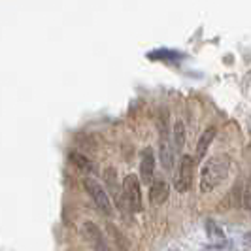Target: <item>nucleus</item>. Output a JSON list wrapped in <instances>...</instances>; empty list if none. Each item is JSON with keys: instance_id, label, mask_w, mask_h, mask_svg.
<instances>
[{"instance_id": "39448f33", "label": "nucleus", "mask_w": 251, "mask_h": 251, "mask_svg": "<svg viewBox=\"0 0 251 251\" xmlns=\"http://www.w3.org/2000/svg\"><path fill=\"white\" fill-rule=\"evenodd\" d=\"M159 157H161V164L164 170H170L174 166V151H172V144L168 138V121H166V112H163V119H161V146H159Z\"/></svg>"}, {"instance_id": "4468645a", "label": "nucleus", "mask_w": 251, "mask_h": 251, "mask_svg": "<svg viewBox=\"0 0 251 251\" xmlns=\"http://www.w3.org/2000/svg\"><path fill=\"white\" fill-rule=\"evenodd\" d=\"M248 185H250V189H251V177H250V183H248Z\"/></svg>"}, {"instance_id": "9d476101", "label": "nucleus", "mask_w": 251, "mask_h": 251, "mask_svg": "<svg viewBox=\"0 0 251 251\" xmlns=\"http://www.w3.org/2000/svg\"><path fill=\"white\" fill-rule=\"evenodd\" d=\"M104 179H106L108 189H110V193L113 195V199H115V202H117V206L121 208V206H123V195H121V191H119V187H117L115 170H113V168H106V172H104Z\"/></svg>"}, {"instance_id": "f03ea898", "label": "nucleus", "mask_w": 251, "mask_h": 251, "mask_svg": "<svg viewBox=\"0 0 251 251\" xmlns=\"http://www.w3.org/2000/svg\"><path fill=\"white\" fill-rule=\"evenodd\" d=\"M193 177H195V159L191 155H183L179 159L177 164V172L174 176V189L177 193H185L191 189L193 183Z\"/></svg>"}, {"instance_id": "f257e3e1", "label": "nucleus", "mask_w": 251, "mask_h": 251, "mask_svg": "<svg viewBox=\"0 0 251 251\" xmlns=\"http://www.w3.org/2000/svg\"><path fill=\"white\" fill-rule=\"evenodd\" d=\"M230 170V157L226 155H215L208 163L204 164L201 174V191L202 193H210L217 185H221L228 176Z\"/></svg>"}, {"instance_id": "7ed1b4c3", "label": "nucleus", "mask_w": 251, "mask_h": 251, "mask_svg": "<svg viewBox=\"0 0 251 251\" xmlns=\"http://www.w3.org/2000/svg\"><path fill=\"white\" fill-rule=\"evenodd\" d=\"M83 187L89 193V197L93 199V202L97 204V208L100 210L104 215H112L113 214V206L112 201H110V195L108 191L102 187L97 179H85L83 181Z\"/></svg>"}, {"instance_id": "f8f14e48", "label": "nucleus", "mask_w": 251, "mask_h": 251, "mask_svg": "<svg viewBox=\"0 0 251 251\" xmlns=\"http://www.w3.org/2000/svg\"><path fill=\"white\" fill-rule=\"evenodd\" d=\"M150 59L151 61H168V63H172V61H181L183 55L172 50H159L150 53Z\"/></svg>"}, {"instance_id": "9b49d317", "label": "nucleus", "mask_w": 251, "mask_h": 251, "mask_svg": "<svg viewBox=\"0 0 251 251\" xmlns=\"http://www.w3.org/2000/svg\"><path fill=\"white\" fill-rule=\"evenodd\" d=\"M68 159H70V163L74 164V166H77V168L83 170V172H93V170H95V164L91 163L85 155H81L79 151H70Z\"/></svg>"}, {"instance_id": "423d86ee", "label": "nucleus", "mask_w": 251, "mask_h": 251, "mask_svg": "<svg viewBox=\"0 0 251 251\" xmlns=\"http://www.w3.org/2000/svg\"><path fill=\"white\" fill-rule=\"evenodd\" d=\"M153 172H155V155L151 148H146L140 157V181L142 183H153Z\"/></svg>"}, {"instance_id": "ddd939ff", "label": "nucleus", "mask_w": 251, "mask_h": 251, "mask_svg": "<svg viewBox=\"0 0 251 251\" xmlns=\"http://www.w3.org/2000/svg\"><path fill=\"white\" fill-rule=\"evenodd\" d=\"M174 140H176V148L181 150L183 144H185V125H183V121H176V125H174Z\"/></svg>"}, {"instance_id": "1a4fd4ad", "label": "nucleus", "mask_w": 251, "mask_h": 251, "mask_svg": "<svg viewBox=\"0 0 251 251\" xmlns=\"http://www.w3.org/2000/svg\"><path fill=\"white\" fill-rule=\"evenodd\" d=\"M215 134H217V128H215V126H208V128L202 132L201 140H199V144H197V159H199V161H202V157L206 155L210 144L214 142Z\"/></svg>"}, {"instance_id": "6e6552de", "label": "nucleus", "mask_w": 251, "mask_h": 251, "mask_svg": "<svg viewBox=\"0 0 251 251\" xmlns=\"http://www.w3.org/2000/svg\"><path fill=\"white\" fill-rule=\"evenodd\" d=\"M168 195H170V185L164 181V179H157L153 181L150 187V202L153 206H161L168 201Z\"/></svg>"}, {"instance_id": "0eeeda50", "label": "nucleus", "mask_w": 251, "mask_h": 251, "mask_svg": "<svg viewBox=\"0 0 251 251\" xmlns=\"http://www.w3.org/2000/svg\"><path fill=\"white\" fill-rule=\"evenodd\" d=\"M83 236L87 238V242L93 246V250L95 251H110L108 250V244H106V240L102 236L100 228L95 225V223H83Z\"/></svg>"}, {"instance_id": "20e7f679", "label": "nucleus", "mask_w": 251, "mask_h": 251, "mask_svg": "<svg viewBox=\"0 0 251 251\" xmlns=\"http://www.w3.org/2000/svg\"><path fill=\"white\" fill-rule=\"evenodd\" d=\"M123 199L134 214L142 212V189H140V179L134 174H128L123 179Z\"/></svg>"}]
</instances>
